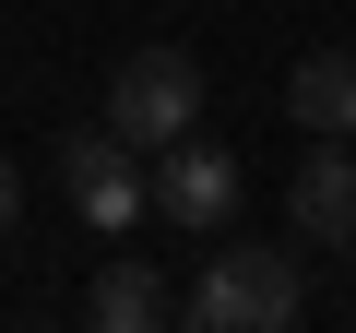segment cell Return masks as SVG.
<instances>
[{
    "label": "cell",
    "instance_id": "obj_1",
    "mask_svg": "<svg viewBox=\"0 0 356 333\" xmlns=\"http://www.w3.org/2000/svg\"><path fill=\"white\" fill-rule=\"evenodd\" d=\"M297 309H309V274L285 238H226L178 297V321H202V333H285Z\"/></svg>",
    "mask_w": 356,
    "mask_h": 333
},
{
    "label": "cell",
    "instance_id": "obj_2",
    "mask_svg": "<svg viewBox=\"0 0 356 333\" xmlns=\"http://www.w3.org/2000/svg\"><path fill=\"white\" fill-rule=\"evenodd\" d=\"M238 191H250V166H238L226 143H202V131H178V143L143 155V203H154L166 226H191V238H226V226H238Z\"/></svg>",
    "mask_w": 356,
    "mask_h": 333
},
{
    "label": "cell",
    "instance_id": "obj_3",
    "mask_svg": "<svg viewBox=\"0 0 356 333\" xmlns=\"http://www.w3.org/2000/svg\"><path fill=\"white\" fill-rule=\"evenodd\" d=\"M107 131H119L131 155H154V143H178V131H202V60H191V48H131L119 84H107Z\"/></svg>",
    "mask_w": 356,
    "mask_h": 333
},
{
    "label": "cell",
    "instance_id": "obj_4",
    "mask_svg": "<svg viewBox=\"0 0 356 333\" xmlns=\"http://www.w3.org/2000/svg\"><path fill=\"white\" fill-rule=\"evenodd\" d=\"M60 203L95 226V238H131L154 203H143V155L119 143V131H72L60 143Z\"/></svg>",
    "mask_w": 356,
    "mask_h": 333
},
{
    "label": "cell",
    "instance_id": "obj_5",
    "mask_svg": "<svg viewBox=\"0 0 356 333\" xmlns=\"http://www.w3.org/2000/svg\"><path fill=\"white\" fill-rule=\"evenodd\" d=\"M285 226L309 250H356V155L332 131H309V155L285 166Z\"/></svg>",
    "mask_w": 356,
    "mask_h": 333
},
{
    "label": "cell",
    "instance_id": "obj_6",
    "mask_svg": "<svg viewBox=\"0 0 356 333\" xmlns=\"http://www.w3.org/2000/svg\"><path fill=\"white\" fill-rule=\"evenodd\" d=\"M83 321H95V333H154V321H178V286H166L143 250H119V262H95Z\"/></svg>",
    "mask_w": 356,
    "mask_h": 333
},
{
    "label": "cell",
    "instance_id": "obj_7",
    "mask_svg": "<svg viewBox=\"0 0 356 333\" xmlns=\"http://www.w3.org/2000/svg\"><path fill=\"white\" fill-rule=\"evenodd\" d=\"M285 119L356 143V48H309V60H285Z\"/></svg>",
    "mask_w": 356,
    "mask_h": 333
},
{
    "label": "cell",
    "instance_id": "obj_8",
    "mask_svg": "<svg viewBox=\"0 0 356 333\" xmlns=\"http://www.w3.org/2000/svg\"><path fill=\"white\" fill-rule=\"evenodd\" d=\"M13 215H24V179H13V155H0V238H13Z\"/></svg>",
    "mask_w": 356,
    "mask_h": 333
}]
</instances>
